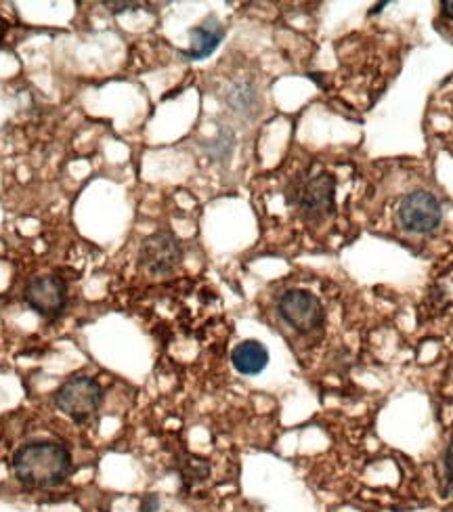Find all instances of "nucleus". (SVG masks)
<instances>
[{
  "instance_id": "0eeeda50",
  "label": "nucleus",
  "mask_w": 453,
  "mask_h": 512,
  "mask_svg": "<svg viewBox=\"0 0 453 512\" xmlns=\"http://www.w3.org/2000/svg\"><path fill=\"white\" fill-rule=\"evenodd\" d=\"M336 181L332 175L321 173L302 183L294 194L300 215L307 221H321L334 212Z\"/></svg>"
},
{
  "instance_id": "2eb2a0df",
  "label": "nucleus",
  "mask_w": 453,
  "mask_h": 512,
  "mask_svg": "<svg viewBox=\"0 0 453 512\" xmlns=\"http://www.w3.org/2000/svg\"><path fill=\"white\" fill-rule=\"evenodd\" d=\"M107 9H110L114 15L126 13V11H135L139 5L137 3H103Z\"/></svg>"
},
{
  "instance_id": "f257e3e1",
  "label": "nucleus",
  "mask_w": 453,
  "mask_h": 512,
  "mask_svg": "<svg viewBox=\"0 0 453 512\" xmlns=\"http://www.w3.org/2000/svg\"><path fill=\"white\" fill-rule=\"evenodd\" d=\"M15 479L28 489H53L66 483L74 460L66 445L57 441H32L21 445L11 458Z\"/></svg>"
},
{
  "instance_id": "6e6552de",
  "label": "nucleus",
  "mask_w": 453,
  "mask_h": 512,
  "mask_svg": "<svg viewBox=\"0 0 453 512\" xmlns=\"http://www.w3.org/2000/svg\"><path fill=\"white\" fill-rule=\"evenodd\" d=\"M189 38H191V45L187 51H181V55L189 61H200L210 57L219 49V45L225 38V30L219 24L217 17H208L204 24L189 30Z\"/></svg>"
},
{
  "instance_id": "423d86ee",
  "label": "nucleus",
  "mask_w": 453,
  "mask_h": 512,
  "mask_svg": "<svg viewBox=\"0 0 453 512\" xmlns=\"http://www.w3.org/2000/svg\"><path fill=\"white\" fill-rule=\"evenodd\" d=\"M139 263L151 275H168L183 263V246L170 231H158L143 240Z\"/></svg>"
},
{
  "instance_id": "20e7f679",
  "label": "nucleus",
  "mask_w": 453,
  "mask_h": 512,
  "mask_svg": "<svg viewBox=\"0 0 453 512\" xmlns=\"http://www.w3.org/2000/svg\"><path fill=\"white\" fill-rule=\"evenodd\" d=\"M24 303L36 315L53 322L68 307V284L57 275L32 277L24 288Z\"/></svg>"
},
{
  "instance_id": "9b49d317",
  "label": "nucleus",
  "mask_w": 453,
  "mask_h": 512,
  "mask_svg": "<svg viewBox=\"0 0 453 512\" xmlns=\"http://www.w3.org/2000/svg\"><path fill=\"white\" fill-rule=\"evenodd\" d=\"M177 473L181 477V485L185 492H191L210 477V462L198 456H183L177 462Z\"/></svg>"
},
{
  "instance_id": "dca6fc26",
  "label": "nucleus",
  "mask_w": 453,
  "mask_h": 512,
  "mask_svg": "<svg viewBox=\"0 0 453 512\" xmlns=\"http://www.w3.org/2000/svg\"><path fill=\"white\" fill-rule=\"evenodd\" d=\"M441 13L453 21V0H443L441 3Z\"/></svg>"
},
{
  "instance_id": "7ed1b4c3",
  "label": "nucleus",
  "mask_w": 453,
  "mask_h": 512,
  "mask_svg": "<svg viewBox=\"0 0 453 512\" xmlns=\"http://www.w3.org/2000/svg\"><path fill=\"white\" fill-rule=\"evenodd\" d=\"M279 317L284 322L300 332V334H311L323 326V319H326V311L319 298L307 290H288L282 294L277 303Z\"/></svg>"
},
{
  "instance_id": "ddd939ff",
  "label": "nucleus",
  "mask_w": 453,
  "mask_h": 512,
  "mask_svg": "<svg viewBox=\"0 0 453 512\" xmlns=\"http://www.w3.org/2000/svg\"><path fill=\"white\" fill-rule=\"evenodd\" d=\"M160 506H162V502L156 494H147L139 502V512H160Z\"/></svg>"
},
{
  "instance_id": "4468645a",
  "label": "nucleus",
  "mask_w": 453,
  "mask_h": 512,
  "mask_svg": "<svg viewBox=\"0 0 453 512\" xmlns=\"http://www.w3.org/2000/svg\"><path fill=\"white\" fill-rule=\"evenodd\" d=\"M443 464H445V477H447V481L453 485V437H451V441H449V445H447V450H445Z\"/></svg>"
},
{
  "instance_id": "9d476101",
  "label": "nucleus",
  "mask_w": 453,
  "mask_h": 512,
  "mask_svg": "<svg viewBox=\"0 0 453 512\" xmlns=\"http://www.w3.org/2000/svg\"><path fill=\"white\" fill-rule=\"evenodd\" d=\"M227 103L235 114L254 116L258 114V108H261V97H258L250 82H237L227 93Z\"/></svg>"
},
{
  "instance_id": "39448f33",
  "label": "nucleus",
  "mask_w": 453,
  "mask_h": 512,
  "mask_svg": "<svg viewBox=\"0 0 453 512\" xmlns=\"http://www.w3.org/2000/svg\"><path fill=\"white\" fill-rule=\"evenodd\" d=\"M397 215L405 231L418 233V236H428V233H433L441 225L443 206L433 194L418 189L401 200Z\"/></svg>"
},
{
  "instance_id": "f3484780",
  "label": "nucleus",
  "mask_w": 453,
  "mask_h": 512,
  "mask_svg": "<svg viewBox=\"0 0 453 512\" xmlns=\"http://www.w3.org/2000/svg\"><path fill=\"white\" fill-rule=\"evenodd\" d=\"M384 7H388V0H384V3H380V5H374V7L370 9V15H378V13H382V11H384Z\"/></svg>"
},
{
  "instance_id": "1a4fd4ad",
  "label": "nucleus",
  "mask_w": 453,
  "mask_h": 512,
  "mask_svg": "<svg viewBox=\"0 0 453 512\" xmlns=\"http://www.w3.org/2000/svg\"><path fill=\"white\" fill-rule=\"evenodd\" d=\"M231 366L242 376H258L269 366V351L261 340H242L231 351Z\"/></svg>"
},
{
  "instance_id": "f03ea898",
  "label": "nucleus",
  "mask_w": 453,
  "mask_h": 512,
  "mask_svg": "<svg viewBox=\"0 0 453 512\" xmlns=\"http://www.w3.org/2000/svg\"><path fill=\"white\" fill-rule=\"evenodd\" d=\"M55 408L76 424H86L97 416L103 403V387L93 376H72L53 395Z\"/></svg>"
},
{
  "instance_id": "f8f14e48",
  "label": "nucleus",
  "mask_w": 453,
  "mask_h": 512,
  "mask_svg": "<svg viewBox=\"0 0 453 512\" xmlns=\"http://www.w3.org/2000/svg\"><path fill=\"white\" fill-rule=\"evenodd\" d=\"M231 152H233V133H229V131H221L219 137L208 145L210 158H214L217 162L227 160L231 156Z\"/></svg>"
}]
</instances>
